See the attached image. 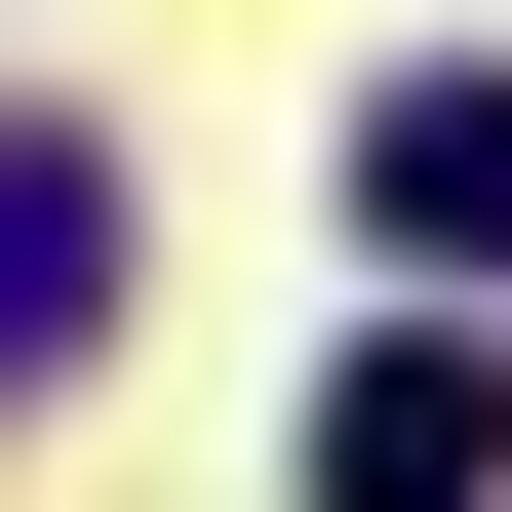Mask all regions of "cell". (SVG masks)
<instances>
[{
  "label": "cell",
  "mask_w": 512,
  "mask_h": 512,
  "mask_svg": "<svg viewBox=\"0 0 512 512\" xmlns=\"http://www.w3.org/2000/svg\"><path fill=\"white\" fill-rule=\"evenodd\" d=\"M316 512H512V355H473V316L316 355Z\"/></svg>",
  "instance_id": "1"
},
{
  "label": "cell",
  "mask_w": 512,
  "mask_h": 512,
  "mask_svg": "<svg viewBox=\"0 0 512 512\" xmlns=\"http://www.w3.org/2000/svg\"><path fill=\"white\" fill-rule=\"evenodd\" d=\"M79 316H119V158H79V119H0V394H40Z\"/></svg>",
  "instance_id": "2"
},
{
  "label": "cell",
  "mask_w": 512,
  "mask_h": 512,
  "mask_svg": "<svg viewBox=\"0 0 512 512\" xmlns=\"http://www.w3.org/2000/svg\"><path fill=\"white\" fill-rule=\"evenodd\" d=\"M355 197H394V276H512V79H394Z\"/></svg>",
  "instance_id": "3"
}]
</instances>
